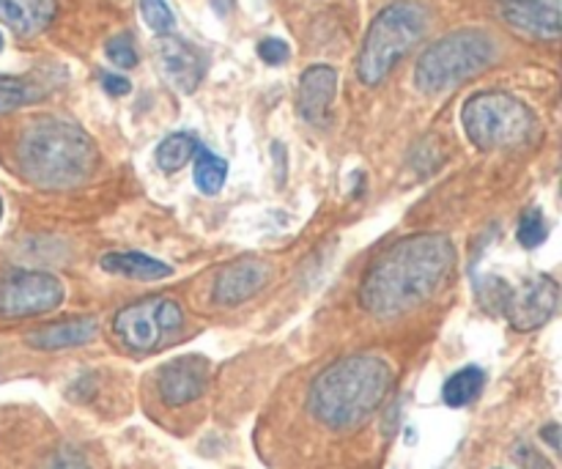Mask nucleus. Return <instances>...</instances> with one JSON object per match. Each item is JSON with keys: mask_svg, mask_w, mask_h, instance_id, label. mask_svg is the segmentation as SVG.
Masks as SVG:
<instances>
[{"mask_svg": "<svg viewBox=\"0 0 562 469\" xmlns=\"http://www.w3.org/2000/svg\"><path fill=\"white\" fill-rule=\"evenodd\" d=\"M456 267L450 236L423 234L393 242L368 267L360 283V308L379 322H390L431 300Z\"/></svg>", "mask_w": 562, "mask_h": 469, "instance_id": "nucleus-1", "label": "nucleus"}, {"mask_svg": "<svg viewBox=\"0 0 562 469\" xmlns=\"http://www.w3.org/2000/svg\"><path fill=\"white\" fill-rule=\"evenodd\" d=\"M393 388L395 371L384 357H340L313 379L307 410L329 432H355L382 410Z\"/></svg>", "mask_w": 562, "mask_h": 469, "instance_id": "nucleus-2", "label": "nucleus"}, {"mask_svg": "<svg viewBox=\"0 0 562 469\" xmlns=\"http://www.w3.org/2000/svg\"><path fill=\"white\" fill-rule=\"evenodd\" d=\"M16 170L42 190H66L97 170L99 152L77 124L55 115L27 121L14 143Z\"/></svg>", "mask_w": 562, "mask_h": 469, "instance_id": "nucleus-3", "label": "nucleus"}, {"mask_svg": "<svg viewBox=\"0 0 562 469\" xmlns=\"http://www.w3.org/2000/svg\"><path fill=\"white\" fill-rule=\"evenodd\" d=\"M497 58V42L486 31L464 27L434 42L415 66V86L423 93H442L481 75Z\"/></svg>", "mask_w": 562, "mask_h": 469, "instance_id": "nucleus-4", "label": "nucleus"}, {"mask_svg": "<svg viewBox=\"0 0 562 469\" xmlns=\"http://www.w3.org/2000/svg\"><path fill=\"white\" fill-rule=\"evenodd\" d=\"M426 9L409 0L390 3L371 22L357 58V75L366 86H379L393 66L420 42L426 31Z\"/></svg>", "mask_w": 562, "mask_h": 469, "instance_id": "nucleus-5", "label": "nucleus"}, {"mask_svg": "<svg viewBox=\"0 0 562 469\" xmlns=\"http://www.w3.org/2000/svg\"><path fill=\"white\" fill-rule=\"evenodd\" d=\"M461 124L472 146L481 152L527 146L538 130L536 113L505 91H483L467 99Z\"/></svg>", "mask_w": 562, "mask_h": 469, "instance_id": "nucleus-6", "label": "nucleus"}, {"mask_svg": "<svg viewBox=\"0 0 562 469\" xmlns=\"http://www.w3.org/2000/svg\"><path fill=\"white\" fill-rule=\"evenodd\" d=\"M184 327V311L170 297H146L121 308L113 316V335L124 349L146 355L168 344Z\"/></svg>", "mask_w": 562, "mask_h": 469, "instance_id": "nucleus-7", "label": "nucleus"}, {"mask_svg": "<svg viewBox=\"0 0 562 469\" xmlns=\"http://www.w3.org/2000/svg\"><path fill=\"white\" fill-rule=\"evenodd\" d=\"M64 302V283L49 272L20 269L0 280V319H31Z\"/></svg>", "mask_w": 562, "mask_h": 469, "instance_id": "nucleus-8", "label": "nucleus"}, {"mask_svg": "<svg viewBox=\"0 0 562 469\" xmlns=\"http://www.w3.org/2000/svg\"><path fill=\"white\" fill-rule=\"evenodd\" d=\"M560 286L549 275H532L519 289H508L503 313L508 316L510 327L519 333L541 330L549 319L558 313Z\"/></svg>", "mask_w": 562, "mask_h": 469, "instance_id": "nucleus-9", "label": "nucleus"}, {"mask_svg": "<svg viewBox=\"0 0 562 469\" xmlns=\"http://www.w3.org/2000/svg\"><path fill=\"white\" fill-rule=\"evenodd\" d=\"M209 373H212V368H209L206 357H176L157 377L159 399L168 406L192 404V401H198L206 393Z\"/></svg>", "mask_w": 562, "mask_h": 469, "instance_id": "nucleus-10", "label": "nucleus"}, {"mask_svg": "<svg viewBox=\"0 0 562 469\" xmlns=\"http://www.w3.org/2000/svg\"><path fill=\"white\" fill-rule=\"evenodd\" d=\"M503 20L514 31L541 42H554L562 27V0H497Z\"/></svg>", "mask_w": 562, "mask_h": 469, "instance_id": "nucleus-11", "label": "nucleus"}, {"mask_svg": "<svg viewBox=\"0 0 562 469\" xmlns=\"http://www.w3.org/2000/svg\"><path fill=\"white\" fill-rule=\"evenodd\" d=\"M157 60L162 75L184 93L195 91L198 82L203 80V71H206V58H203L201 49H195L184 38L170 36V33L159 36Z\"/></svg>", "mask_w": 562, "mask_h": 469, "instance_id": "nucleus-12", "label": "nucleus"}, {"mask_svg": "<svg viewBox=\"0 0 562 469\" xmlns=\"http://www.w3.org/2000/svg\"><path fill=\"white\" fill-rule=\"evenodd\" d=\"M269 280V267L256 258H241V261L228 264L223 272L214 280V294L212 300L220 308H236L241 302H247L250 297H256L258 291L267 286Z\"/></svg>", "mask_w": 562, "mask_h": 469, "instance_id": "nucleus-13", "label": "nucleus"}, {"mask_svg": "<svg viewBox=\"0 0 562 469\" xmlns=\"http://www.w3.org/2000/svg\"><path fill=\"white\" fill-rule=\"evenodd\" d=\"M338 91V71L327 64H316L305 69L296 88V110L307 124H322L329 115Z\"/></svg>", "mask_w": 562, "mask_h": 469, "instance_id": "nucleus-14", "label": "nucleus"}, {"mask_svg": "<svg viewBox=\"0 0 562 469\" xmlns=\"http://www.w3.org/2000/svg\"><path fill=\"white\" fill-rule=\"evenodd\" d=\"M99 335V322L93 316H69L60 322L44 324L36 333L27 335V346L38 351H60L75 349V346L91 344Z\"/></svg>", "mask_w": 562, "mask_h": 469, "instance_id": "nucleus-15", "label": "nucleus"}, {"mask_svg": "<svg viewBox=\"0 0 562 469\" xmlns=\"http://www.w3.org/2000/svg\"><path fill=\"white\" fill-rule=\"evenodd\" d=\"M55 0H0V22L16 36H36L53 22Z\"/></svg>", "mask_w": 562, "mask_h": 469, "instance_id": "nucleus-16", "label": "nucleus"}, {"mask_svg": "<svg viewBox=\"0 0 562 469\" xmlns=\"http://www.w3.org/2000/svg\"><path fill=\"white\" fill-rule=\"evenodd\" d=\"M99 267L110 275H121V278L132 280H162L170 278V272H173L168 264L146 256V253H108V256H102Z\"/></svg>", "mask_w": 562, "mask_h": 469, "instance_id": "nucleus-17", "label": "nucleus"}, {"mask_svg": "<svg viewBox=\"0 0 562 469\" xmlns=\"http://www.w3.org/2000/svg\"><path fill=\"white\" fill-rule=\"evenodd\" d=\"M201 152V143L192 132H173V135L165 137L157 146V165L165 174H176V170L184 168L190 159H195V154Z\"/></svg>", "mask_w": 562, "mask_h": 469, "instance_id": "nucleus-18", "label": "nucleus"}, {"mask_svg": "<svg viewBox=\"0 0 562 469\" xmlns=\"http://www.w3.org/2000/svg\"><path fill=\"white\" fill-rule=\"evenodd\" d=\"M483 384H486V373L475 366H467L461 371H456L453 377L445 382L442 388V399L445 404L453 406V410H461V406L472 404V401L481 395Z\"/></svg>", "mask_w": 562, "mask_h": 469, "instance_id": "nucleus-19", "label": "nucleus"}, {"mask_svg": "<svg viewBox=\"0 0 562 469\" xmlns=\"http://www.w3.org/2000/svg\"><path fill=\"white\" fill-rule=\"evenodd\" d=\"M192 179H195L198 190L201 192H206V196H217V192L223 190L225 179H228V163H225L223 157H217V154L201 148V152L195 154Z\"/></svg>", "mask_w": 562, "mask_h": 469, "instance_id": "nucleus-20", "label": "nucleus"}, {"mask_svg": "<svg viewBox=\"0 0 562 469\" xmlns=\"http://www.w3.org/2000/svg\"><path fill=\"white\" fill-rule=\"evenodd\" d=\"M42 97H44V88L36 86L33 80H22V77H0V113L25 108V104L38 102Z\"/></svg>", "mask_w": 562, "mask_h": 469, "instance_id": "nucleus-21", "label": "nucleus"}, {"mask_svg": "<svg viewBox=\"0 0 562 469\" xmlns=\"http://www.w3.org/2000/svg\"><path fill=\"white\" fill-rule=\"evenodd\" d=\"M516 239L521 247L532 250V247L541 245L547 239V220H543L541 209H530V212L521 214L519 228H516Z\"/></svg>", "mask_w": 562, "mask_h": 469, "instance_id": "nucleus-22", "label": "nucleus"}, {"mask_svg": "<svg viewBox=\"0 0 562 469\" xmlns=\"http://www.w3.org/2000/svg\"><path fill=\"white\" fill-rule=\"evenodd\" d=\"M140 14L146 20V25L151 27L159 36H168L173 31V11L165 0H140Z\"/></svg>", "mask_w": 562, "mask_h": 469, "instance_id": "nucleus-23", "label": "nucleus"}, {"mask_svg": "<svg viewBox=\"0 0 562 469\" xmlns=\"http://www.w3.org/2000/svg\"><path fill=\"white\" fill-rule=\"evenodd\" d=\"M104 53H108V58L113 60L115 66H121V69H132V66H137V47L135 42H132L130 33H121V36L110 38Z\"/></svg>", "mask_w": 562, "mask_h": 469, "instance_id": "nucleus-24", "label": "nucleus"}, {"mask_svg": "<svg viewBox=\"0 0 562 469\" xmlns=\"http://www.w3.org/2000/svg\"><path fill=\"white\" fill-rule=\"evenodd\" d=\"M258 55H261L263 64L280 66V64H285V60H289L291 49H289V44L283 42V38H263V42L258 44Z\"/></svg>", "mask_w": 562, "mask_h": 469, "instance_id": "nucleus-25", "label": "nucleus"}, {"mask_svg": "<svg viewBox=\"0 0 562 469\" xmlns=\"http://www.w3.org/2000/svg\"><path fill=\"white\" fill-rule=\"evenodd\" d=\"M42 469H91V467H88V461L82 459L80 454H75V450H58V454H55Z\"/></svg>", "mask_w": 562, "mask_h": 469, "instance_id": "nucleus-26", "label": "nucleus"}, {"mask_svg": "<svg viewBox=\"0 0 562 469\" xmlns=\"http://www.w3.org/2000/svg\"><path fill=\"white\" fill-rule=\"evenodd\" d=\"M516 461H519L521 469H554L552 461L543 459V456L538 454L536 448H530V445H521V448L516 450Z\"/></svg>", "mask_w": 562, "mask_h": 469, "instance_id": "nucleus-27", "label": "nucleus"}, {"mask_svg": "<svg viewBox=\"0 0 562 469\" xmlns=\"http://www.w3.org/2000/svg\"><path fill=\"white\" fill-rule=\"evenodd\" d=\"M99 80H102V88L110 93V97H124V93L132 91V82L126 80L124 75H113V71H102V75H99Z\"/></svg>", "mask_w": 562, "mask_h": 469, "instance_id": "nucleus-28", "label": "nucleus"}, {"mask_svg": "<svg viewBox=\"0 0 562 469\" xmlns=\"http://www.w3.org/2000/svg\"><path fill=\"white\" fill-rule=\"evenodd\" d=\"M558 432H560V428H558V426H554V423H552V426H547V428H543V437H547V443H549V445H552V448H554V450H558V448H560V439H558Z\"/></svg>", "mask_w": 562, "mask_h": 469, "instance_id": "nucleus-29", "label": "nucleus"}, {"mask_svg": "<svg viewBox=\"0 0 562 469\" xmlns=\"http://www.w3.org/2000/svg\"><path fill=\"white\" fill-rule=\"evenodd\" d=\"M0 214H3V201H0Z\"/></svg>", "mask_w": 562, "mask_h": 469, "instance_id": "nucleus-30", "label": "nucleus"}, {"mask_svg": "<svg viewBox=\"0 0 562 469\" xmlns=\"http://www.w3.org/2000/svg\"><path fill=\"white\" fill-rule=\"evenodd\" d=\"M0 47H3V36H0Z\"/></svg>", "mask_w": 562, "mask_h": 469, "instance_id": "nucleus-31", "label": "nucleus"}]
</instances>
